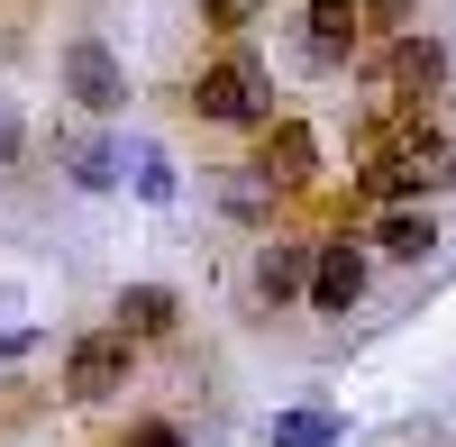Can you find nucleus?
I'll return each instance as SVG.
<instances>
[{
    "instance_id": "nucleus-1",
    "label": "nucleus",
    "mask_w": 456,
    "mask_h": 447,
    "mask_svg": "<svg viewBox=\"0 0 456 447\" xmlns=\"http://www.w3.org/2000/svg\"><path fill=\"white\" fill-rule=\"evenodd\" d=\"M183 101H192V119H210V128H274V73L256 64L247 37H238L228 55H210Z\"/></svg>"
},
{
    "instance_id": "nucleus-2",
    "label": "nucleus",
    "mask_w": 456,
    "mask_h": 447,
    "mask_svg": "<svg viewBox=\"0 0 456 447\" xmlns=\"http://www.w3.org/2000/svg\"><path fill=\"white\" fill-rule=\"evenodd\" d=\"M356 73L374 83V101H402V110H420V101H438V92H447V46H438L429 28H411V37H393L384 55H365Z\"/></svg>"
},
{
    "instance_id": "nucleus-3",
    "label": "nucleus",
    "mask_w": 456,
    "mask_h": 447,
    "mask_svg": "<svg viewBox=\"0 0 456 447\" xmlns=\"http://www.w3.org/2000/svg\"><path fill=\"white\" fill-rule=\"evenodd\" d=\"M137 384V338L128 329H83L64 347V402H119Z\"/></svg>"
},
{
    "instance_id": "nucleus-4",
    "label": "nucleus",
    "mask_w": 456,
    "mask_h": 447,
    "mask_svg": "<svg viewBox=\"0 0 456 447\" xmlns=\"http://www.w3.org/2000/svg\"><path fill=\"white\" fill-rule=\"evenodd\" d=\"M365 0H301V64L311 73H347L365 64Z\"/></svg>"
},
{
    "instance_id": "nucleus-5",
    "label": "nucleus",
    "mask_w": 456,
    "mask_h": 447,
    "mask_svg": "<svg viewBox=\"0 0 456 447\" xmlns=\"http://www.w3.org/2000/svg\"><path fill=\"white\" fill-rule=\"evenodd\" d=\"M64 92L83 101L92 119H119V110H128V64L110 55L101 37H73V46H64Z\"/></svg>"
},
{
    "instance_id": "nucleus-6",
    "label": "nucleus",
    "mask_w": 456,
    "mask_h": 447,
    "mask_svg": "<svg viewBox=\"0 0 456 447\" xmlns=\"http://www.w3.org/2000/svg\"><path fill=\"white\" fill-rule=\"evenodd\" d=\"M356 302H365V247H356V238H320V247H311V302H301V311L347 320Z\"/></svg>"
},
{
    "instance_id": "nucleus-7",
    "label": "nucleus",
    "mask_w": 456,
    "mask_h": 447,
    "mask_svg": "<svg viewBox=\"0 0 456 447\" xmlns=\"http://www.w3.org/2000/svg\"><path fill=\"white\" fill-rule=\"evenodd\" d=\"M274 192H301V183L320 174V128L311 119H274V128H256V156H247Z\"/></svg>"
},
{
    "instance_id": "nucleus-8",
    "label": "nucleus",
    "mask_w": 456,
    "mask_h": 447,
    "mask_svg": "<svg viewBox=\"0 0 456 447\" xmlns=\"http://www.w3.org/2000/svg\"><path fill=\"white\" fill-rule=\"evenodd\" d=\"M393 146H402V192H411V201L456 192V137H438V128H420V119H411Z\"/></svg>"
},
{
    "instance_id": "nucleus-9",
    "label": "nucleus",
    "mask_w": 456,
    "mask_h": 447,
    "mask_svg": "<svg viewBox=\"0 0 456 447\" xmlns=\"http://www.w3.org/2000/svg\"><path fill=\"white\" fill-rule=\"evenodd\" d=\"M311 247H320V238H265V247H256V292H265L274 311L311 302Z\"/></svg>"
},
{
    "instance_id": "nucleus-10",
    "label": "nucleus",
    "mask_w": 456,
    "mask_h": 447,
    "mask_svg": "<svg viewBox=\"0 0 456 447\" xmlns=\"http://www.w3.org/2000/svg\"><path fill=\"white\" fill-rule=\"evenodd\" d=\"M110 329H128L137 347H156L183 329V302H174V283H119V302H110Z\"/></svg>"
},
{
    "instance_id": "nucleus-11",
    "label": "nucleus",
    "mask_w": 456,
    "mask_h": 447,
    "mask_svg": "<svg viewBox=\"0 0 456 447\" xmlns=\"http://www.w3.org/2000/svg\"><path fill=\"white\" fill-rule=\"evenodd\" d=\"M374 247L393 256V265H420V256L438 247V219H429V201H393V210H374V229H365Z\"/></svg>"
},
{
    "instance_id": "nucleus-12",
    "label": "nucleus",
    "mask_w": 456,
    "mask_h": 447,
    "mask_svg": "<svg viewBox=\"0 0 456 447\" xmlns=\"http://www.w3.org/2000/svg\"><path fill=\"white\" fill-rule=\"evenodd\" d=\"M119 165H128V146H119V137H73V146H64L73 192H119Z\"/></svg>"
},
{
    "instance_id": "nucleus-13",
    "label": "nucleus",
    "mask_w": 456,
    "mask_h": 447,
    "mask_svg": "<svg viewBox=\"0 0 456 447\" xmlns=\"http://www.w3.org/2000/svg\"><path fill=\"white\" fill-rule=\"evenodd\" d=\"M338 438H347V420L320 411V402H301V411H274V420H265V447H338Z\"/></svg>"
},
{
    "instance_id": "nucleus-14",
    "label": "nucleus",
    "mask_w": 456,
    "mask_h": 447,
    "mask_svg": "<svg viewBox=\"0 0 456 447\" xmlns=\"http://www.w3.org/2000/svg\"><path fill=\"white\" fill-rule=\"evenodd\" d=\"M219 201H228V219H247V229H265V219H274V183H265L256 165H238V174H219Z\"/></svg>"
},
{
    "instance_id": "nucleus-15",
    "label": "nucleus",
    "mask_w": 456,
    "mask_h": 447,
    "mask_svg": "<svg viewBox=\"0 0 456 447\" xmlns=\"http://www.w3.org/2000/svg\"><path fill=\"white\" fill-rule=\"evenodd\" d=\"M128 183H137V201H156V210L183 192V174H174V156H165L156 137H137V156H128Z\"/></svg>"
},
{
    "instance_id": "nucleus-16",
    "label": "nucleus",
    "mask_w": 456,
    "mask_h": 447,
    "mask_svg": "<svg viewBox=\"0 0 456 447\" xmlns=\"http://www.w3.org/2000/svg\"><path fill=\"white\" fill-rule=\"evenodd\" d=\"M265 10H274V0H201V19L228 37V46H238V37H256V28H265Z\"/></svg>"
},
{
    "instance_id": "nucleus-17",
    "label": "nucleus",
    "mask_w": 456,
    "mask_h": 447,
    "mask_svg": "<svg viewBox=\"0 0 456 447\" xmlns=\"http://www.w3.org/2000/svg\"><path fill=\"white\" fill-rule=\"evenodd\" d=\"M365 28L393 46V37H411V28H420V0H365Z\"/></svg>"
},
{
    "instance_id": "nucleus-18",
    "label": "nucleus",
    "mask_w": 456,
    "mask_h": 447,
    "mask_svg": "<svg viewBox=\"0 0 456 447\" xmlns=\"http://www.w3.org/2000/svg\"><path fill=\"white\" fill-rule=\"evenodd\" d=\"M28 156V119H19V101H0V174H10Z\"/></svg>"
},
{
    "instance_id": "nucleus-19",
    "label": "nucleus",
    "mask_w": 456,
    "mask_h": 447,
    "mask_svg": "<svg viewBox=\"0 0 456 447\" xmlns=\"http://www.w3.org/2000/svg\"><path fill=\"white\" fill-rule=\"evenodd\" d=\"M119 447H192V438H183V420H137Z\"/></svg>"
},
{
    "instance_id": "nucleus-20",
    "label": "nucleus",
    "mask_w": 456,
    "mask_h": 447,
    "mask_svg": "<svg viewBox=\"0 0 456 447\" xmlns=\"http://www.w3.org/2000/svg\"><path fill=\"white\" fill-rule=\"evenodd\" d=\"M19 356H37V329H0V365H19Z\"/></svg>"
}]
</instances>
